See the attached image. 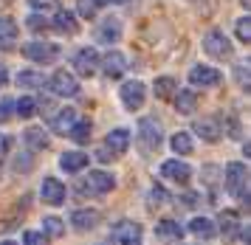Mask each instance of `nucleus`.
Instances as JSON below:
<instances>
[{"label":"nucleus","mask_w":251,"mask_h":245,"mask_svg":"<svg viewBox=\"0 0 251 245\" xmlns=\"http://www.w3.org/2000/svg\"><path fill=\"white\" fill-rule=\"evenodd\" d=\"M223 180H226V192H228V195H231V197H240V200L249 206V192H246V167H243L240 161L228 164Z\"/></svg>","instance_id":"1"},{"label":"nucleus","mask_w":251,"mask_h":245,"mask_svg":"<svg viewBox=\"0 0 251 245\" xmlns=\"http://www.w3.org/2000/svg\"><path fill=\"white\" fill-rule=\"evenodd\" d=\"M203 51L209 56H215V59H228L231 56V43L226 40V34L223 31H209L203 37Z\"/></svg>","instance_id":"2"},{"label":"nucleus","mask_w":251,"mask_h":245,"mask_svg":"<svg viewBox=\"0 0 251 245\" xmlns=\"http://www.w3.org/2000/svg\"><path fill=\"white\" fill-rule=\"evenodd\" d=\"M138 141H141V147L147 152L158 149L161 147V124L155 119H141L138 122Z\"/></svg>","instance_id":"3"},{"label":"nucleus","mask_w":251,"mask_h":245,"mask_svg":"<svg viewBox=\"0 0 251 245\" xmlns=\"http://www.w3.org/2000/svg\"><path fill=\"white\" fill-rule=\"evenodd\" d=\"M23 56L31 62H54L59 56V45L54 43H28L23 45Z\"/></svg>","instance_id":"4"},{"label":"nucleus","mask_w":251,"mask_h":245,"mask_svg":"<svg viewBox=\"0 0 251 245\" xmlns=\"http://www.w3.org/2000/svg\"><path fill=\"white\" fill-rule=\"evenodd\" d=\"M119 93H122V101H125L127 110H138V107H144L147 90H144V85H141L138 79H133V82H125Z\"/></svg>","instance_id":"5"},{"label":"nucleus","mask_w":251,"mask_h":245,"mask_svg":"<svg viewBox=\"0 0 251 245\" xmlns=\"http://www.w3.org/2000/svg\"><path fill=\"white\" fill-rule=\"evenodd\" d=\"M48 85H51V90H54L57 96H65V99L79 93V82H76V76H74V74H68V71H57V74L51 76V82H48Z\"/></svg>","instance_id":"6"},{"label":"nucleus","mask_w":251,"mask_h":245,"mask_svg":"<svg viewBox=\"0 0 251 245\" xmlns=\"http://www.w3.org/2000/svg\"><path fill=\"white\" fill-rule=\"evenodd\" d=\"M74 68H76L79 76H93L96 68H99V54H96V48H79V51L74 54Z\"/></svg>","instance_id":"7"},{"label":"nucleus","mask_w":251,"mask_h":245,"mask_svg":"<svg viewBox=\"0 0 251 245\" xmlns=\"http://www.w3.org/2000/svg\"><path fill=\"white\" fill-rule=\"evenodd\" d=\"M189 82L198 85V88H215V85L223 82V76H220V71L212 68V65H195L192 71H189Z\"/></svg>","instance_id":"8"},{"label":"nucleus","mask_w":251,"mask_h":245,"mask_svg":"<svg viewBox=\"0 0 251 245\" xmlns=\"http://www.w3.org/2000/svg\"><path fill=\"white\" fill-rule=\"evenodd\" d=\"M102 71L107 79H119L122 74L127 71V59L122 51H107V54L102 56Z\"/></svg>","instance_id":"9"},{"label":"nucleus","mask_w":251,"mask_h":245,"mask_svg":"<svg viewBox=\"0 0 251 245\" xmlns=\"http://www.w3.org/2000/svg\"><path fill=\"white\" fill-rule=\"evenodd\" d=\"M85 186H88V192H93V195H107V192L116 186V180H113V175L96 169V172H91V175L85 178Z\"/></svg>","instance_id":"10"},{"label":"nucleus","mask_w":251,"mask_h":245,"mask_svg":"<svg viewBox=\"0 0 251 245\" xmlns=\"http://www.w3.org/2000/svg\"><path fill=\"white\" fill-rule=\"evenodd\" d=\"M161 175L167 180H175V183H189L192 169L186 167V164H181V161H164L161 164Z\"/></svg>","instance_id":"11"},{"label":"nucleus","mask_w":251,"mask_h":245,"mask_svg":"<svg viewBox=\"0 0 251 245\" xmlns=\"http://www.w3.org/2000/svg\"><path fill=\"white\" fill-rule=\"evenodd\" d=\"M40 192H43V200H46L48 206H62V200H65V186H62V180H57V178H46Z\"/></svg>","instance_id":"12"},{"label":"nucleus","mask_w":251,"mask_h":245,"mask_svg":"<svg viewBox=\"0 0 251 245\" xmlns=\"http://www.w3.org/2000/svg\"><path fill=\"white\" fill-rule=\"evenodd\" d=\"M119 37H122V23L116 20V17H107V20L99 23V28H96V40H99V43L113 45Z\"/></svg>","instance_id":"13"},{"label":"nucleus","mask_w":251,"mask_h":245,"mask_svg":"<svg viewBox=\"0 0 251 245\" xmlns=\"http://www.w3.org/2000/svg\"><path fill=\"white\" fill-rule=\"evenodd\" d=\"M104 147H107L113 155H122V152H127V147H130V130H125V127H116V130H110V133H107V141H104Z\"/></svg>","instance_id":"14"},{"label":"nucleus","mask_w":251,"mask_h":245,"mask_svg":"<svg viewBox=\"0 0 251 245\" xmlns=\"http://www.w3.org/2000/svg\"><path fill=\"white\" fill-rule=\"evenodd\" d=\"M155 237H158L161 243H181L183 228H181V223H175V220H161V223L155 225Z\"/></svg>","instance_id":"15"},{"label":"nucleus","mask_w":251,"mask_h":245,"mask_svg":"<svg viewBox=\"0 0 251 245\" xmlns=\"http://www.w3.org/2000/svg\"><path fill=\"white\" fill-rule=\"evenodd\" d=\"M71 223H74L76 231H91V228L99 225V212L96 209H79V212L71 214Z\"/></svg>","instance_id":"16"},{"label":"nucleus","mask_w":251,"mask_h":245,"mask_svg":"<svg viewBox=\"0 0 251 245\" xmlns=\"http://www.w3.org/2000/svg\"><path fill=\"white\" fill-rule=\"evenodd\" d=\"M113 237L119 243H133V240H141V225L136 220H122V223L113 225Z\"/></svg>","instance_id":"17"},{"label":"nucleus","mask_w":251,"mask_h":245,"mask_svg":"<svg viewBox=\"0 0 251 245\" xmlns=\"http://www.w3.org/2000/svg\"><path fill=\"white\" fill-rule=\"evenodd\" d=\"M220 231H223V237L226 240H237L240 237V217H237V212L234 209H226V212L220 214Z\"/></svg>","instance_id":"18"},{"label":"nucleus","mask_w":251,"mask_h":245,"mask_svg":"<svg viewBox=\"0 0 251 245\" xmlns=\"http://www.w3.org/2000/svg\"><path fill=\"white\" fill-rule=\"evenodd\" d=\"M74 122H76V110L74 107H62V110L51 119V130L59 135H68V130L74 127Z\"/></svg>","instance_id":"19"},{"label":"nucleus","mask_w":251,"mask_h":245,"mask_svg":"<svg viewBox=\"0 0 251 245\" xmlns=\"http://www.w3.org/2000/svg\"><path fill=\"white\" fill-rule=\"evenodd\" d=\"M195 133L201 135L206 144H217V141H220V127H217V119H201V122H195Z\"/></svg>","instance_id":"20"},{"label":"nucleus","mask_w":251,"mask_h":245,"mask_svg":"<svg viewBox=\"0 0 251 245\" xmlns=\"http://www.w3.org/2000/svg\"><path fill=\"white\" fill-rule=\"evenodd\" d=\"M20 37V28L12 17H0V48H12Z\"/></svg>","instance_id":"21"},{"label":"nucleus","mask_w":251,"mask_h":245,"mask_svg":"<svg viewBox=\"0 0 251 245\" xmlns=\"http://www.w3.org/2000/svg\"><path fill=\"white\" fill-rule=\"evenodd\" d=\"M59 167L65 169V172H82V169L88 167V155L85 152H62V158H59Z\"/></svg>","instance_id":"22"},{"label":"nucleus","mask_w":251,"mask_h":245,"mask_svg":"<svg viewBox=\"0 0 251 245\" xmlns=\"http://www.w3.org/2000/svg\"><path fill=\"white\" fill-rule=\"evenodd\" d=\"M54 31L74 37V34L79 31V25H76V17H74L71 11H57V17H54Z\"/></svg>","instance_id":"23"},{"label":"nucleus","mask_w":251,"mask_h":245,"mask_svg":"<svg viewBox=\"0 0 251 245\" xmlns=\"http://www.w3.org/2000/svg\"><path fill=\"white\" fill-rule=\"evenodd\" d=\"M195 107H198V93L195 90H178L175 110L181 113V116H189V113H195Z\"/></svg>","instance_id":"24"},{"label":"nucleus","mask_w":251,"mask_h":245,"mask_svg":"<svg viewBox=\"0 0 251 245\" xmlns=\"http://www.w3.org/2000/svg\"><path fill=\"white\" fill-rule=\"evenodd\" d=\"M189 231H192L198 240H212L217 228H215V223H212L209 217H195L192 223H189Z\"/></svg>","instance_id":"25"},{"label":"nucleus","mask_w":251,"mask_h":245,"mask_svg":"<svg viewBox=\"0 0 251 245\" xmlns=\"http://www.w3.org/2000/svg\"><path fill=\"white\" fill-rule=\"evenodd\" d=\"M91 130H93L91 119H76L74 127L68 130V135L76 141V144H88V141H91Z\"/></svg>","instance_id":"26"},{"label":"nucleus","mask_w":251,"mask_h":245,"mask_svg":"<svg viewBox=\"0 0 251 245\" xmlns=\"http://www.w3.org/2000/svg\"><path fill=\"white\" fill-rule=\"evenodd\" d=\"M152 90H155V99L167 101V99H172V93L178 90V85H175V79L172 76H158L155 79V85H152Z\"/></svg>","instance_id":"27"},{"label":"nucleus","mask_w":251,"mask_h":245,"mask_svg":"<svg viewBox=\"0 0 251 245\" xmlns=\"http://www.w3.org/2000/svg\"><path fill=\"white\" fill-rule=\"evenodd\" d=\"M23 138L31 149H46L48 147V135H46V130H40V127H28Z\"/></svg>","instance_id":"28"},{"label":"nucleus","mask_w":251,"mask_h":245,"mask_svg":"<svg viewBox=\"0 0 251 245\" xmlns=\"http://www.w3.org/2000/svg\"><path fill=\"white\" fill-rule=\"evenodd\" d=\"M170 144H172V152H178V155H189L192 152V138H189V133H175Z\"/></svg>","instance_id":"29"},{"label":"nucleus","mask_w":251,"mask_h":245,"mask_svg":"<svg viewBox=\"0 0 251 245\" xmlns=\"http://www.w3.org/2000/svg\"><path fill=\"white\" fill-rule=\"evenodd\" d=\"M17 85H20V88H43V85H46V76L37 74V71H23V74L17 76Z\"/></svg>","instance_id":"30"},{"label":"nucleus","mask_w":251,"mask_h":245,"mask_svg":"<svg viewBox=\"0 0 251 245\" xmlns=\"http://www.w3.org/2000/svg\"><path fill=\"white\" fill-rule=\"evenodd\" d=\"M43 234L46 237H62L65 234V223L59 217H46L43 220Z\"/></svg>","instance_id":"31"},{"label":"nucleus","mask_w":251,"mask_h":245,"mask_svg":"<svg viewBox=\"0 0 251 245\" xmlns=\"http://www.w3.org/2000/svg\"><path fill=\"white\" fill-rule=\"evenodd\" d=\"M14 110H17L20 119H31V116L37 113V101L31 99V96H23L20 101H14Z\"/></svg>","instance_id":"32"},{"label":"nucleus","mask_w":251,"mask_h":245,"mask_svg":"<svg viewBox=\"0 0 251 245\" xmlns=\"http://www.w3.org/2000/svg\"><path fill=\"white\" fill-rule=\"evenodd\" d=\"M237 40L240 43H249L251 40V20L249 17H240L237 20Z\"/></svg>","instance_id":"33"},{"label":"nucleus","mask_w":251,"mask_h":245,"mask_svg":"<svg viewBox=\"0 0 251 245\" xmlns=\"http://www.w3.org/2000/svg\"><path fill=\"white\" fill-rule=\"evenodd\" d=\"M167 200H170L167 189H164V186H152V192H150V203H152V206H164Z\"/></svg>","instance_id":"34"},{"label":"nucleus","mask_w":251,"mask_h":245,"mask_svg":"<svg viewBox=\"0 0 251 245\" xmlns=\"http://www.w3.org/2000/svg\"><path fill=\"white\" fill-rule=\"evenodd\" d=\"M96 11H99V6H96L93 0H79V14L85 17V20H93Z\"/></svg>","instance_id":"35"},{"label":"nucleus","mask_w":251,"mask_h":245,"mask_svg":"<svg viewBox=\"0 0 251 245\" xmlns=\"http://www.w3.org/2000/svg\"><path fill=\"white\" fill-rule=\"evenodd\" d=\"M23 245H48L46 234H37V231H25L23 234Z\"/></svg>","instance_id":"36"},{"label":"nucleus","mask_w":251,"mask_h":245,"mask_svg":"<svg viewBox=\"0 0 251 245\" xmlns=\"http://www.w3.org/2000/svg\"><path fill=\"white\" fill-rule=\"evenodd\" d=\"M25 25H28V31H34V34H40V31H46L48 28V23H46V17H28V20H25Z\"/></svg>","instance_id":"37"},{"label":"nucleus","mask_w":251,"mask_h":245,"mask_svg":"<svg viewBox=\"0 0 251 245\" xmlns=\"http://www.w3.org/2000/svg\"><path fill=\"white\" fill-rule=\"evenodd\" d=\"M12 110H14L12 99H0V124H6L9 119H12Z\"/></svg>","instance_id":"38"},{"label":"nucleus","mask_w":251,"mask_h":245,"mask_svg":"<svg viewBox=\"0 0 251 245\" xmlns=\"http://www.w3.org/2000/svg\"><path fill=\"white\" fill-rule=\"evenodd\" d=\"M57 3L59 0H28V6L37 11H51V9H57Z\"/></svg>","instance_id":"39"},{"label":"nucleus","mask_w":251,"mask_h":245,"mask_svg":"<svg viewBox=\"0 0 251 245\" xmlns=\"http://www.w3.org/2000/svg\"><path fill=\"white\" fill-rule=\"evenodd\" d=\"M96 158H99L102 164H107V161H113V152H110V149L104 147V149H99V152H96Z\"/></svg>","instance_id":"40"},{"label":"nucleus","mask_w":251,"mask_h":245,"mask_svg":"<svg viewBox=\"0 0 251 245\" xmlns=\"http://www.w3.org/2000/svg\"><path fill=\"white\" fill-rule=\"evenodd\" d=\"M9 144H12V141H9V135H0V158L9 152Z\"/></svg>","instance_id":"41"},{"label":"nucleus","mask_w":251,"mask_h":245,"mask_svg":"<svg viewBox=\"0 0 251 245\" xmlns=\"http://www.w3.org/2000/svg\"><path fill=\"white\" fill-rule=\"evenodd\" d=\"M195 203H198V195L195 192H186L183 195V206H195Z\"/></svg>","instance_id":"42"},{"label":"nucleus","mask_w":251,"mask_h":245,"mask_svg":"<svg viewBox=\"0 0 251 245\" xmlns=\"http://www.w3.org/2000/svg\"><path fill=\"white\" fill-rule=\"evenodd\" d=\"M6 79H9V74H6V68L0 65V88H3V85H6Z\"/></svg>","instance_id":"43"},{"label":"nucleus","mask_w":251,"mask_h":245,"mask_svg":"<svg viewBox=\"0 0 251 245\" xmlns=\"http://www.w3.org/2000/svg\"><path fill=\"white\" fill-rule=\"evenodd\" d=\"M93 3H96V6L102 9V6H107V3H110V0H93Z\"/></svg>","instance_id":"44"},{"label":"nucleus","mask_w":251,"mask_h":245,"mask_svg":"<svg viewBox=\"0 0 251 245\" xmlns=\"http://www.w3.org/2000/svg\"><path fill=\"white\" fill-rule=\"evenodd\" d=\"M0 245H17V243H12V240H6V243H0Z\"/></svg>","instance_id":"45"},{"label":"nucleus","mask_w":251,"mask_h":245,"mask_svg":"<svg viewBox=\"0 0 251 245\" xmlns=\"http://www.w3.org/2000/svg\"><path fill=\"white\" fill-rule=\"evenodd\" d=\"M125 245H141V243H138V240H133V243H125Z\"/></svg>","instance_id":"46"},{"label":"nucleus","mask_w":251,"mask_h":245,"mask_svg":"<svg viewBox=\"0 0 251 245\" xmlns=\"http://www.w3.org/2000/svg\"><path fill=\"white\" fill-rule=\"evenodd\" d=\"M110 3H127V0H110Z\"/></svg>","instance_id":"47"},{"label":"nucleus","mask_w":251,"mask_h":245,"mask_svg":"<svg viewBox=\"0 0 251 245\" xmlns=\"http://www.w3.org/2000/svg\"><path fill=\"white\" fill-rule=\"evenodd\" d=\"M99 245H113V243H99Z\"/></svg>","instance_id":"48"}]
</instances>
